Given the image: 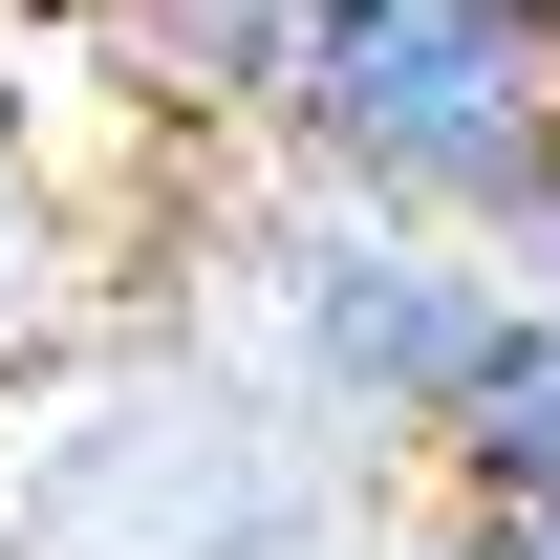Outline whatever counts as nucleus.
<instances>
[{
  "instance_id": "nucleus-1",
  "label": "nucleus",
  "mask_w": 560,
  "mask_h": 560,
  "mask_svg": "<svg viewBox=\"0 0 560 560\" xmlns=\"http://www.w3.org/2000/svg\"><path fill=\"white\" fill-rule=\"evenodd\" d=\"M215 302L259 324V388L324 431H388V453H453V410L495 388V346H517V280H495V237H453V215H388V195H259L237 237H215Z\"/></svg>"
},
{
  "instance_id": "nucleus-2",
  "label": "nucleus",
  "mask_w": 560,
  "mask_h": 560,
  "mask_svg": "<svg viewBox=\"0 0 560 560\" xmlns=\"http://www.w3.org/2000/svg\"><path fill=\"white\" fill-rule=\"evenodd\" d=\"M259 151L324 173V195L495 237V195L560 151V0H346L302 44V86H280Z\"/></svg>"
},
{
  "instance_id": "nucleus-3",
  "label": "nucleus",
  "mask_w": 560,
  "mask_h": 560,
  "mask_svg": "<svg viewBox=\"0 0 560 560\" xmlns=\"http://www.w3.org/2000/svg\"><path fill=\"white\" fill-rule=\"evenodd\" d=\"M66 44L130 86L151 130H280V86L324 44V0H66Z\"/></svg>"
},
{
  "instance_id": "nucleus-4",
  "label": "nucleus",
  "mask_w": 560,
  "mask_h": 560,
  "mask_svg": "<svg viewBox=\"0 0 560 560\" xmlns=\"http://www.w3.org/2000/svg\"><path fill=\"white\" fill-rule=\"evenodd\" d=\"M431 495H475V517H560V302H517V346H495V388L453 410Z\"/></svg>"
},
{
  "instance_id": "nucleus-5",
  "label": "nucleus",
  "mask_w": 560,
  "mask_h": 560,
  "mask_svg": "<svg viewBox=\"0 0 560 560\" xmlns=\"http://www.w3.org/2000/svg\"><path fill=\"white\" fill-rule=\"evenodd\" d=\"M66 324V215H44V173H22V130H0V366Z\"/></svg>"
},
{
  "instance_id": "nucleus-6",
  "label": "nucleus",
  "mask_w": 560,
  "mask_h": 560,
  "mask_svg": "<svg viewBox=\"0 0 560 560\" xmlns=\"http://www.w3.org/2000/svg\"><path fill=\"white\" fill-rule=\"evenodd\" d=\"M495 280H517V302H560V151L495 195Z\"/></svg>"
},
{
  "instance_id": "nucleus-7",
  "label": "nucleus",
  "mask_w": 560,
  "mask_h": 560,
  "mask_svg": "<svg viewBox=\"0 0 560 560\" xmlns=\"http://www.w3.org/2000/svg\"><path fill=\"white\" fill-rule=\"evenodd\" d=\"M366 560H539V539H517V517H475V495H410Z\"/></svg>"
},
{
  "instance_id": "nucleus-8",
  "label": "nucleus",
  "mask_w": 560,
  "mask_h": 560,
  "mask_svg": "<svg viewBox=\"0 0 560 560\" xmlns=\"http://www.w3.org/2000/svg\"><path fill=\"white\" fill-rule=\"evenodd\" d=\"M517 539H539V560H560V517H517Z\"/></svg>"
},
{
  "instance_id": "nucleus-9",
  "label": "nucleus",
  "mask_w": 560,
  "mask_h": 560,
  "mask_svg": "<svg viewBox=\"0 0 560 560\" xmlns=\"http://www.w3.org/2000/svg\"><path fill=\"white\" fill-rule=\"evenodd\" d=\"M324 22H346V0H324Z\"/></svg>"
}]
</instances>
